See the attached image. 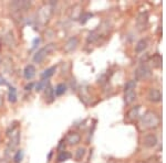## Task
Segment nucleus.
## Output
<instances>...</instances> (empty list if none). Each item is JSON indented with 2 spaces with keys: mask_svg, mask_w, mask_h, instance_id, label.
Wrapping results in <instances>:
<instances>
[{
  "mask_svg": "<svg viewBox=\"0 0 166 163\" xmlns=\"http://www.w3.org/2000/svg\"><path fill=\"white\" fill-rule=\"evenodd\" d=\"M160 118L155 112H146L142 118H141V127L143 129H152L158 126Z\"/></svg>",
  "mask_w": 166,
  "mask_h": 163,
  "instance_id": "f257e3e1",
  "label": "nucleus"
},
{
  "mask_svg": "<svg viewBox=\"0 0 166 163\" xmlns=\"http://www.w3.org/2000/svg\"><path fill=\"white\" fill-rule=\"evenodd\" d=\"M53 50H54V44H48V45L43 46L42 49H40L33 55V62H35V63H41V62L47 57V55H49Z\"/></svg>",
  "mask_w": 166,
  "mask_h": 163,
  "instance_id": "f03ea898",
  "label": "nucleus"
},
{
  "mask_svg": "<svg viewBox=\"0 0 166 163\" xmlns=\"http://www.w3.org/2000/svg\"><path fill=\"white\" fill-rule=\"evenodd\" d=\"M151 74H152L151 69H149V66L147 65V64H142V65L138 66L136 69V71H135V77L138 80L149 78V76H151Z\"/></svg>",
  "mask_w": 166,
  "mask_h": 163,
  "instance_id": "7ed1b4c3",
  "label": "nucleus"
},
{
  "mask_svg": "<svg viewBox=\"0 0 166 163\" xmlns=\"http://www.w3.org/2000/svg\"><path fill=\"white\" fill-rule=\"evenodd\" d=\"M78 45H79V39L76 37H72L65 42L63 46V51L65 53H71L78 48Z\"/></svg>",
  "mask_w": 166,
  "mask_h": 163,
  "instance_id": "20e7f679",
  "label": "nucleus"
},
{
  "mask_svg": "<svg viewBox=\"0 0 166 163\" xmlns=\"http://www.w3.org/2000/svg\"><path fill=\"white\" fill-rule=\"evenodd\" d=\"M147 22H149V14L147 12H142V13L138 14V17L136 19V26L140 30L145 29L147 26Z\"/></svg>",
  "mask_w": 166,
  "mask_h": 163,
  "instance_id": "39448f33",
  "label": "nucleus"
},
{
  "mask_svg": "<svg viewBox=\"0 0 166 163\" xmlns=\"http://www.w3.org/2000/svg\"><path fill=\"white\" fill-rule=\"evenodd\" d=\"M143 144L146 147V148H153L157 144V138L154 133H149L146 135L143 139Z\"/></svg>",
  "mask_w": 166,
  "mask_h": 163,
  "instance_id": "423d86ee",
  "label": "nucleus"
},
{
  "mask_svg": "<svg viewBox=\"0 0 166 163\" xmlns=\"http://www.w3.org/2000/svg\"><path fill=\"white\" fill-rule=\"evenodd\" d=\"M147 97H149V99L151 100V101H153V103H157V101H160V100L162 99V94H160V92L158 89L152 88L149 89Z\"/></svg>",
  "mask_w": 166,
  "mask_h": 163,
  "instance_id": "0eeeda50",
  "label": "nucleus"
},
{
  "mask_svg": "<svg viewBox=\"0 0 166 163\" xmlns=\"http://www.w3.org/2000/svg\"><path fill=\"white\" fill-rule=\"evenodd\" d=\"M35 67L33 65H31V64H29V65H27L26 67H24V76L26 80H32V78L35 77Z\"/></svg>",
  "mask_w": 166,
  "mask_h": 163,
  "instance_id": "6e6552de",
  "label": "nucleus"
},
{
  "mask_svg": "<svg viewBox=\"0 0 166 163\" xmlns=\"http://www.w3.org/2000/svg\"><path fill=\"white\" fill-rule=\"evenodd\" d=\"M65 140H67V142L69 143V144L73 146V144H76V143L80 142L81 137H80V135L79 133H76V132H70V133L67 136Z\"/></svg>",
  "mask_w": 166,
  "mask_h": 163,
  "instance_id": "1a4fd4ad",
  "label": "nucleus"
},
{
  "mask_svg": "<svg viewBox=\"0 0 166 163\" xmlns=\"http://www.w3.org/2000/svg\"><path fill=\"white\" fill-rule=\"evenodd\" d=\"M136 97V94H135L134 89H127L125 90V95H124V101H125L126 105H130L135 100Z\"/></svg>",
  "mask_w": 166,
  "mask_h": 163,
  "instance_id": "9d476101",
  "label": "nucleus"
},
{
  "mask_svg": "<svg viewBox=\"0 0 166 163\" xmlns=\"http://www.w3.org/2000/svg\"><path fill=\"white\" fill-rule=\"evenodd\" d=\"M55 71H57V66H51V67H49V69H44V71L42 72L41 77H42V80H48V78L51 77V76L54 74Z\"/></svg>",
  "mask_w": 166,
  "mask_h": 163,
  "instance_id": "9b49d317",
  "label": "nucleus"
},
{
  "mask_svg": "<svg viewBox=\"0 0 166 163\" xmlns=\"http://www.w3.org/2000/svg\"><path fill=\"white\" fill-rule=\"evenodd\" d=\"M54 97H55L54 89L51 86H48L47 92H46V100H47L48 103H52L53 100H54Z\"/></svg>",
  "mask_w": 166,
  "mask_h": 163,
  "instance_id": "f8f14e48",
  "label": "nucleus"
},
{
  "mask_svg": "<svg viewBox=\"0 0 166 163\" xmlns=\"http://www.w3.org/2000/svg\"><path fill=\"white\" fill-rule=\"evenodd\" d=\"M48 86H49V80H42L35 85V90L38 93H40V92H42V90H44V89H47Z\"/></svg>",
  "mask_w": 166,
  "mask_h": 163,
  "instance_id": "ddd939ff",
  "label": "nucleus"
},
{
  "mask_svg": "<svg viewBox=\"0 0 166 163\" xmlns=\"http://www.w3.org/2000/svg\"><path fill=\"white\" fill-rule=\"evenodd\" d=\"M138 112H140V106H136L134 108H132L130 112H127V118L128 119H136L138 117Z\"/></svg>",
  "mask_w": 166,
  "mask_h": 163,
  "instance_id": "4468645a",
  "label": "nucleus"
},
{
  "mask_svg": "<svg viewBox=\"0 0 166 163\" xmlns=\"http://www.w3.org/2000/svg\"><path fill=\"white\" fill-rule=\"evenodd\" d=\"M71 153L70 152H68V151H62L59 153L58 155V161L59 162H64V161H67L69 160V159H71Z\"/></svg>",
  "mask_w": 166,
  "mask_h": 163,
  "instance_id": "2eb2a0df",
  "label": "nucleus"
},
{
  "mask_svg": "<svg viewBox=\"0 0 166 163\" xmlns=\"http://www.w3.org/2000/svg\"><path fill=\"white\" fill-rule=\"evenodd\" d=\"M146 46H147V42H146V40H141V41L137 42L136 46H135V50H136L137 53H141V52H143L146 49Z\"/></svg>",
  "mask_w": 166,
  "mask_h": 163,
  "instance_id": "dca6fc26",
  "label": "nucleus"
},
{
  "mask_svg": "<svg viewBox=\"0 0 166 163\" xmlns=\"http://www.w3.org/2000/svg\"><path fill=\"white\" fill-rule=\"evenodd\" d=\"M8 98H9V101H10V103H16V101H17V92H16L15 87H10Z\"/></svg>",
  "mask_w": 166,
  "mask_h": 163,
  "instance_id": "f3484780",
  "label": "nucleus"
},
{
  "mask_svg": "<svg viewBox=\"0 0 166 163\" xmlns=\"http://www.w3.org/2000/svg\"><path fill=\"white\" fill-rule=\"evenodd\" d=\"M65 92H67V86L64 85V84H59V85L55 87L54 93L57 96H61V95H63Z\"/></svg>",
  "mask_w": 166,
  "mask_h": 163,
  "instance_id": "a211bd4d",
  "label": "nucleus"
},
{
  "mask_svg": "<svg viewBox=\"0 0 166 163\" xmlns=\"http://www.w3.org/2000/svg\"><path fill=\"white\" fill-rule=\"evenodd\" d=\"M152 61H153L155 67H160L162 65V57H160V54H155L154 56L152 57Z\"/></svg>",
  "mask_w": 166,
  "mask_h": 163,
  "instance_id": "6ab92c4d",
  "label": "nucleus"
},
{
  "mask_svg": "<svg viewBox=\"0 0 166 163\" xmlns=\"http://www.w3.org/2000/svg\"><path fill=\"white\" fill-rule=\"evenodd\" d=\"M85 154V149L84 148H79V149L76 150V161H81L82 158L84 157Z\"/></svg>",
  "mask_w": 166,
  "mask_h": 163,
  "instance_id": "aec40b11",
  "label": "nucleus"
},
{
  "mask_svg": "<svg viewBox=\"0 0 166 163\" xmlns=\"http://www.w3.org/2000/svg\"><path fill=\"white\" fill-rule=\"evenodd\" d=\"M99 37H100V35L98 34V32H96V31H92L90 34L87 35V42H89V43L94 42V41H96L98 39H99Z\"/></svg>",
  "mask_w": 166,
  "mask_h": 163,
  "instance_id": "412c9836",
  "label": "nucleus"
},
{
  "mask_svg": "<svg viewBox=\"0 0 166 163\" xmlns=\"http://www.w3.org/2000/svg\"><path fill=\"white\" fill-rule=\"evenodd\" d=\"M22 159H24V151H22V150H19V151L16 153L15 158H13V161H15V163H20L21 161H22Z\"/></svg>",
  "mask_w": 166,
  "mask_h": 163,
  "instance_id": "4be33fe9",
  "label": "nucleus"
},
{
  "mask_svg": "<svg viewBox=\"0 0 166 163\" xmlns=\"http://www.w3.org/2000/svg\"><path fill=\"white\" fill-rule=\"evenodd\" d=\"M92 17H93V14H92V13H89V12H87V13H83L81 17H80V22L85 23L87 20H89V19H91Z\"/></svg>",
  "mask_w": 166,
  "mask_h": 163,
  "instance_id": "5701e85b",
  "label": "nucleus"
},
{
  "mask_svg": "<svg viewBox=\"0 0 166 163\" xmlns=\"http://www.w3.org/2000/svg\"><path fill=\"white\" fill-rule=\"evenodd\" d=\"M135 86H136L135 80H130L125 85V90H127V89H135Z\"/></svg>",
  "mask_w": 166,
  "mask_h": 163,
  "instance_id": "b1692460",
  "label": "nucleus"
},
{
  "mask_svg": "<svg viewBox=\"0 0 166 163\" xmlns=\"http://www.w3.org/2000/svg\"><path fill=\"white\" fill-rule=\"evenodd\" d=\"M32 86H33V84H29V85L26 86V90H30V89L32 88Z\"/></svg>",
  "mask_w": 166,
  "mask_h": 163,
  "instance_id": "393cba45",
  "label": "nucleus"
},
{
  "mask_svg": "<svg viewBox=\"0 0 166 163\" xmlns=\"http://www.w3.org/2000/svg\"><path fill=\"white\" fill-rule=\"evenodd\" d=\"M3 84H7L6 80H5L2 77H1V76H0V85H3Z\"/></svg>",
  "mask_w": 166,
  "mask_h": 163,
  "instance_id": "a878e982",
  "label": "nucleus"
},
{
  "mask_svg": "<svg viewBox=\"0 0 166 163\" xmlns=\"http://www.w3.org/2000/svg\"><path fill=\"white\" fill-rule=\"evenodd\" d=\"M2 104H3V100H2V97L0 96V107L2 106Z\"/></svg>",
  "mask_w": 166,
  "mask_h": 163,
  "instance_id": "bb28decb",
  "label": "nucleus"
}]
</instances>
